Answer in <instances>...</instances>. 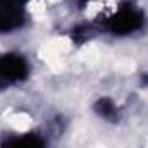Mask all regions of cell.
I'll return each instance as SVG.
<instances>
[{
    "label": "cell",
    "mask_w": 148,
    "mask_h": 148,
    "mask_svg": "<svg viewBox=\"0 0 148 148\" xmlns=\"http://www.w3.org/2000/svg\"><path fill=\"white\" fill-rule=\"evenodd\" d=\"M141 79H143V81H145V83H147V84H148V73L141 74Z\"/></svg>",
    "instance_id": "cell-6"
},
{
    "label": "cell",
    "mask_w": 148,
    "mask_h": 148,
    "mask_svg": "<svg viewBox=\"0 0 148 148\" xmlns=\"http://www.w3.org/2000/svg\"><path fill=\"white\" fill-rule=\"evenodd\" d=\"M143 26H145V16L133 3L121 5L114 14H110L102 23L103 31L110 33L114 36H127V35H133V33L140 31Z\"/></svg>",
    "instance_id": "cell-1"
},
{
    "label": "cell",
    "mask_w": 148,
    "mask_h": 148,
    "mask_svg": "<svg viewBox=\"0 0 148 148\" xmlns=\"http://www.w3.org/2000/svg\"><path fill=\"white\" fill-rule=\"evenodd\" d=\"M28 0H0V33H12L26 21Z\"/></svg>",
    "instance_id": "cell-3"
},
{
    "label": "cell",
    "mask_w": 148,
    "mask_h": 148,
    "mask_svg": "<svg viewBox=\"0 0 148 148\" xmlns=\"http://www.w3.org/2000/svg\"><path fill=\"white\" fill-rule=\"evenodd\" d=\"M93 109H95V112L102 119L110 121V122H115L119 119V115H121L119 107L115 105V102H112L110 98H100V100H97L95 105H93Z\"/></svg>",
    "instance_id": "cell-5"
},
{
    "label": "cell",
    "mask_w": 148,
    "mask_h": 148,
    "mask_svg": "<svg viewBox=\"0 0 148 148\" xmlns=\"http://www.w3.org/2000/svg\"><path fill=\"white\" fill-rule=\"evenodd\" d=\"M29 74L28 60L19 53H0V90L24 81Z\"/></svg>",
    "instance_id": "cell-2"
},
{
    "label": "cell",
    "mask_w": 148,
    "mask_h": 148,
    "mask_svg": "<svg viewBox=\"0 0 148 148\" xmlns=\"http://www.w3.org/2000/svg\"><path fill=\"white\" fill-rule=\"evenodd\" d=\"M0 148H47V140L38 133H24L5 138Z\"/></svg>",
    "instance_id": "cell-4"
}]
</instances>
